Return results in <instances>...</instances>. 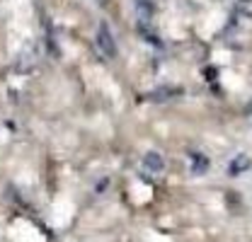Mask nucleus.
I'll list each match as a JSON object with an SVG mask.
<instances>
[{
    "mask_svg": "<svg viewBox=\"0 0 252 242\" xmlns=\"http://www.w3.org/2000/svg\"><path fill=\"white\" fill-rule=\"evenodd\" d=\"M94 49H97V54L104 60L117 59V39H114V34H112L107 22H99V25H97V31H94Z\"/></svg>",
    "mask_w": 252,
    "mask_h": 242,
    "instance_id": "1",
    "label": "nucleus"
},
{
    "mask_svg": "<svg viewBox=\"0 0 252 242\" xmlns=\"http://www.w3.org/2000/svg\"><path fill=\"white\" fill-rule=\"evenodd\" d=\"M141 167H143V172H146L148 177H160V175H162V170H165V162H162L160 152H146V157H143Z\"/></svg>",
    "mask_w": 252,
    "mask_h": 242,
    "instance_id": "2",
    "label": "nucleus"
},
{
    "mask_svg": "<svg viewBox=\"0 0 252 242\" xmlns=\"http://www.w3.org/2000/svg\"><path fill=\"white\" fill-rule=\"evenodd\" d=\"M133 5H136V12L141 15V22L146 25V22L151 20L153 10H156V2H153V0H133Z\"/></svg>",
    "mask_w": 252,
    "mask_h": 242,
    "instance_id": "3",
    "label": "nucleus"
},
{
    "mask_svg": "<svg viewBox=\"0 0 252 242\" xmlns=\"http://www.w3.org/2000/svg\"><path fill=\"white\" fill-rule=\"evenodd\" d=\"M204 170H206V160L201 157V152H191V172L201 175Z\"/></svg>",
    "mask_w": 252,
    "mask_h": 242,
    "instance_id": "4",
    "label": "nucleus"
},
{
    "mask_svg": "<svg viewBox=\"0 0 252 242\" xmlns=\"http://www.w3.org/2000/svg\"><path fill=\"white\" fill-rule=\"evenodd\" d=\"M245 167H248V157H240L235 165H230V175H238V172L245 170Z\"/></svg>",
    "mask_w": 252,
    "mask_h": 242,
    "instance_id": "5",
    "label": "nucleus"
}]
</instances>
